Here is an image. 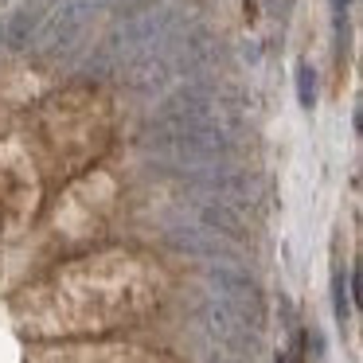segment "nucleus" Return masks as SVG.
<instances>
[{
  "label": "nucleus",
  "instance_id": "7",
  "mask_svg": "<svg viewBox=\"0 0 363 363\" xmlns=\"http://www.w3.org/2000/svg\"><path fill=\"white\" fill-rule=\"evenodd\" d=\"M332 4H336V12H344L347 4H352V0H332Z\"/></svg>",
  "mask_w": 363,
  "mask_h": 363
},
{
  "label": "nucleus",
  "instance_id": "6",
  "mask_svg": "<svg viewBox=\"0 0 363 363\" xmlns=\"http://www.w3.org/2000/svg\"><path fill=\"white\" fill-rule=\"evenodd\" d=\"M207 363H246V355H235V352H211Z\"/></svg>",
  "mask_w": 363,
  "mask_h": 363
},
{
  "label": "nucleus",
  "instance_id": "2",
  "mask_svg": "<svg viewBox=\"0 0 363 363\" xmlns=\"http://www.w3.org/2000/svg\"><path fill=\"white\" fill-rule=\"evenodd\" d=\"M215 289H219L215 301H223L230 313H238L250 328L262 324V293H258V285H254L250 277L230 274V269H219V274H215Z\"/></svg>",
  "mask_w": 363,
  "mask_h": 363
},
{
  "label": "nucleus",
  "instance_id": "3",
  "mask_svg": "<svg viewBox=\"0 0 363 363\" xmlns=\"http://www.w3.org/2000/svg\"><path fill=\"white\" fill-rule=\"evenodd\" d=\"M297 102L305 106V110L316 106V71H313V63H297Z\"/></svg>",
  "mask_w": 363,
  "mask_h": 363
},
{
  "label": "nucleus",
  "instance_id": "8",
  "mask_svg": "<svg viewBox=\"0 0 363 363\" xmlns=\"http://www.w3.org/2000/svg\"><path fill=\"white\" fill-rule=\"evenodd\" d=\"M4 4H9V0H0V9H4Z\"/></svg>",
  "mask_w": 363,
  "mask_h": 363
},
{
  "label": "nucleus",
  "instance_id": "5",
  "mask_svg": "<svg viewBox=\"0 0 363 363\" xmlns=\"http://www.w3.org/2000/svg\"><path fill=\"white\" fill-rule=\"evenodd\" d=\"M277 363H305V347H301V344H293L285 355H277Z\"/></svg>",
  "mask_w": 363,
  "mask_h": 363
},
{
  "label": "nucleus",
  "instance_id": "4",
  "mask_svg": "<svg viewBox=\"0 0 363 363\" xmlns=\"http://www.w3.org/2000/svg\"><path fill=\"white\" fill-rule=\"evenodd\" d=\"M332 301H336V316L347 320V313H352V297H347V274L344 269H340L336 281H332Z\"/></svg>",
  "mask_w": 363,
  "mask_h": 363
},
{
  "label": "nucleus",
  "instance_id": "1",
  "mask_svg": "<svg viewBox=\"0 0 363 363\" xmlns=\"http://www.w3.org/2000/svg\"><path fill=\"white\" fill-rule=\"evenodd\" d=\"M203 328H207V336L219 344V352H235V355L254 352V340H258V328H250L242 316L230 313V308L215 297H207V305H203Z\"/></svg>",
  "mask_w": 363,
  "mask_h": 363
}]
</instances>
